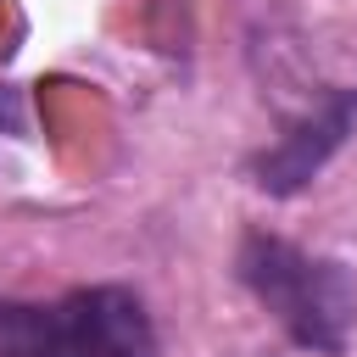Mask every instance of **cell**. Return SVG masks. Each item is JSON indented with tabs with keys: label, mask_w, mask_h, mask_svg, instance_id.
Instances as JSON below:
<instances>
[{
	"label": "cell",
	"mask_w": 357,
	"mask_h": 357,
	"mask_svg": "<svg viewBox=\"0 0 357 357\" xmlns=\"http://www.w3.org/2000/svg\"><path fill=\"white\" fill-rule=\"evenodd\" d=\"M0 357H156V324L128 284H78L56 301H0Z\"/></svg>",
	"instance_id": "7a4b0ae2"
},
{
	"label": "cell",
	"mask_w": 357,
	"mask_h": 357,
	"mask_svg": "<svg viewBox=\"0 0 357 357\" xmlns=\"http://www.w3.org/2000/svg\"><path fill=\"white\" fill-rule=\"evenodd\" d=\"M234 273L301 351H318V357L346 351L351 324H357V279L340 257H318L279 234L251 229L240 240Z\"/></svg>",
	"instance_id": "6da1fadb"
},
{
	"label": "cell",
	"mask_w": 357,
	"mask_h": 357,
	"mask_svg": "<svg viewBox=\"0 0 357 357\" xmlns=\"http://www.w3.org/2000/svg\"><path fill=\"white\" fill-rule=\"evenodd\" d=\"M351 128H357V84H335V89L318 95L273 145H262V151L251 156V184H257L262 195H279V201L301 195V190L329 167V156L351 139Z\"/></svg>",
	"instance_id": "3957f363"
}]
</instances>
